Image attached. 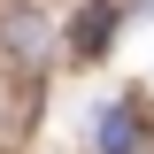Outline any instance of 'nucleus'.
I'll list each match as a JSON object with an SVG mask.
<instances>
[{"label": "nucleus", "instance_id": "nucleus-1", "mask_svg": "<svg viewBox=\"0 0 154 154\" xmlns=\"http://www.w3.org/2000/svg\"><path fill=\"white\" fill-rule=\"evenodd\" d=\"M139 131H146V108H139V93L108 100V108L93 116V146H100V154H123V146H131Z\"/></svg>", "mask_w": 154, "mask_h": 154}, {"label": "nucleus", "instance_id": "nucleus-2", "mask_svg": "<svg viewBox=\"0 0 154 154\" xmlns=\"http://www.w3.org/2000/svg\"><path fill=\"white\" fill-rule=\"evenodd\" d=\"M108 31H116V8H100V0H93V8H77V23H69V54H85V62L108 54Z\"/></svg>", "mask_w": 154, "mask_h": 154}, {"label": "nucleus", "instance_id": "nucleus-3", "mask_svg": "<svg viewBox=\"0 0 154 154\" xmlns=\"http://www.w3.org/2000/svg\"><path fill=\"white\" fill-rule=\"evenodd\" d=\"M0 38H8V54L38 62V46H46V23H38L31 8H8V16H0Z\"/></svg>", "mask_w": 154, "mask_h": 154}, {"label": "nucleus", "instance_id": "nucleus-4", "mask_svg": "<svg viewBox=\"0 0 154 154\" xmlns=\"http://www.w3.org/2000/svg\"><path fill=\"white\" fill-rule=\"evenodd\" d=\"M123 154H154V131H139V139H131V146H123Z\"/></svg>", "mask_w": 154, "mask_h": 154}]
</instances>
